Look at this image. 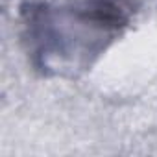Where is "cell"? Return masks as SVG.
Returning a JSON list of instances; mask_svg holds the SVG:
<instances>
[{"mask_svg": "<svg viewBox=\"0 0 157 157\" xmlns=\"http://www.w3.org/2000/svg\"><path fill=\"white\" fill-rule=\"evenodd\" d=\"M133 13V0H26L19 11L21 37L35 70L74 78L122 37Z\"/></svg>", "mask_w": 157, "mask_h": 157, "instance_id": "obj_1", "label": "cell"}]
</instances>
